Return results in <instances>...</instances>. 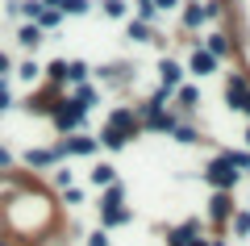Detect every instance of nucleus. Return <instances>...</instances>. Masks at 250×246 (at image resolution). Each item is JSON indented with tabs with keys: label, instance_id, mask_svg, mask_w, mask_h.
<instances>
[{
	"label": "nucleus",
	"instance_id": "nucleus-11",
	"mask_svg": "<svg viewBox=\"0 0 250 246\" xmlns=\"http://www.w3.org/2000/svg\"><path fill=\"white\" fill-rule=\"evenodd\" d=\"M217 67H221V63H217L205 46H192V54H188V67H184V71H188V75H200V79H205V75H213Z\"/></svg>",
	"mask_w": 250,
	"mask_h": 246
},
{
	"label": "nucleus",
	"instance_id": "nucleus-29",
	"mask_svg": "<svg viewBox=\"0 0 250 246\" xmlns=\"http://www.w3.org/2000/svg\"><path fill=\"white\" fill-rule=\"evenodd\" d=\"M100 9H104V17H113V21L129 17V4H125V0H100Z\"/></svg>",
	"mask_w": 250,
	"mask_h": 246
},
{
	"label": "nucleus",
	"instance_id": "nucleus-3",
	"mask_svg": "<svg viewBox=\"0 0 250 246\" xmlns=\"http://www.w3.org/2000/svg\"><path fill=\"white\" fill-rule=\"evenodd\" d=\"M50 121H54V130H59L62 138H67V134H80V130H83L88 113H83V109L75 105V100H67V96H62V100H59V109L50 113Z\"/></svg>",
	"mask_w": 250,
	"mask_h": 246
},
{
	"label": "nucleus",
	"instance_id": "nucleus-5",
	"mask_svg": "<svg viewBox=\"0 0 250 246\" xmlns=\"http://www.w3.org/2000/svg\"><path fill=\"white\" fill-rule=\"evenodd\" d=\"M59 146V155L62 158H83V155H96V134H88V130H80V134H67L62 142H54Z\"/></svg>",
	"mask_w": 250,
	"mask_h": 246
},
{
	"label": "nucleus",
	"instance_id": "nucleus-18",
	"mask_svg": "<svg viewBox=\"0 0 250 246\" xmlns=\"http://www.w3.org/2000/svg\"><path fill=\"white\" fill-rule=\"evenodd\" d=\"M42 42H46L42 29H38L34 21H21V29H17V46H21V50H38Z\"/></svg>",
	"mask_w": 250,
	"mask_h": 246
},
{
	"label": "nucleus",
	"instance_id": "nucleus-8",
	"mask_svg": "<svg viewBox=\"0 0 250 246\" xmlns=\"http://www.w3.org/2000/svg\"><path fill=\"white\" fill-rule=\"evenodd\" d=\"M233 209H238V201H233V192H213V196H208V221H213L217 229H221V225H229Z\"/></svg>",
	"mask_w": 250,
	"mask_h": 246
},
{
	"label": "nucleus",
	"instance_id": "nucleus-2",
	"mask_svg": "<svg viewBox=\"0 0 250 246\" xmlns=\"http://www.w3.org/2000/svg\"><path fill=\"white\" fill-rule=\"evenodd\" d=\"M225 105L233 113L250 117V79H246V71H229L225 75Z\"/></svg>",
	"mask_w": 250,
	"mask_h": 246
},
{
	"label": "nucleus",
	"instance_id": "nucleus-37",
	"mask_svg": "<svg viewBox=\"0 0 250 246\" xmlns=\"http://www.w3.org/2000/svg\"><path fill=\"white\" fill-rule=\"evenodd\" d=\"M150 4H154V9H159V13H175L179 4H184V0H150Z\"/></svg>",
	"mask_w": 250,
	"mask_h": 246
},
{
	"label": "nucleus",
	"instance_id": "nucleus-4",
	"mask_svg": "<svg viewBox=\"0 0 250 246\" xmlns=\"http://www.w3.org/2000/svg\"><path fill=\"white\" fill-rule=\"evenodd\" d=\"M67 96V88H59V84H46V88H38V92H29V100H25V113H38V117H50L54 109H59V100Z\"/></svg>",
	"mask_w": 250,
	"mask_h": 246
},
{
	"label": "nucleus",
	"instance_id": "nucleus-15",
	"mask_svg": "<svg viewBox=\"0 0 250 246\" xmlns=\"http://www.w3.org/2000/svg\"><path fill=\"white\" fill-rule=\"evenodd\" d=\"M205 234V225H200L196 217H188L184 225H175V229H167V246H188L192 238H200Z\"/></svg>",
	"mask_w": 250,
	"mask_h": 246
},
{
	"label": "nucleus",
	"instance_id": "nucleus-36",
	"mask_svg": "<svg viewBox=\"0 0 250 246\" xmlns=\"http://www.w3.org/2000/svg\"><path fill=\"white\" fill-rule=\"evenodd\" d=\"M13 167H17V158H13V150H4V146H0V171H13Z\"/></svg>",
	"mask_w": 250,
	"mask_h": 246
},
{
	"label": "nucleus",
	"instance_id": "nucleus-39",
	"mask_svg": "<svg viewBox=\"0 0 250 246\" xmlns=\"http://www.w3.org/2000/svg\"><path fill=\"white\" fill-rule=\"evenodd\" d=\"M208 246H229V242H225V238H208Z\"/></svg>",
	"mask_w": 250,
	"mask_h": 246
},
{
	"label": "nucleus",
	"instance_id": "nucleus-32",
	"mask_svg": "<svg viewBox=\"0 0 250 246\" xmlns=\"http://www.w3.org/2000/svg\"><path fill=\"white\" fill-rule=\"evenodd\" d=\"M13 109V92H9V79H0V113Z\"/></svg>",
	"mask_w": 250,
	"mask_h": 246
},
{
	"label": "nucleus",
	"instance_id": "nucleus-9",
	"mask_svg": "<svg viewBox=\"0 0 250 246\" xmlns=\"http://www.w3.org/2000/svg\"><path fill=\"white\" fill-rule=\"evenodd\" d=\"M200 46H205V50L213 54L217 63H225V59H233V54H238V42H233L225 29H213V34H205V42H200Z\"/></svg>",
	"mask_w": 250,
	"mask_h": 246
},
{
	"label": "nucleus",
	"instance_id": "nucleus-42",
	"mask_svg": "<svg viewBox=\"0 0 250 246\" xmlns=\"http://www.w3.org/2000/svg\"><path fill=\"white\" fill-rule=\"evenodd\" d=\"M246 176H250V167H246Z\"/></svg>",
	"mask_w": 250,
	"mask_h": 246
},
{
	"label": "nucleus",
	"instance_id": "nucleus-13",
	"mask_svg": "<svg viewBox=\"0 0 250 246\" xmlns=\"http://www.w3.org/2000/svg\"><path fill=\"white\" fill-rule=\"evenodd\" d=\"M134 221V209L129 204H108V209H100V229H121Z\"/></svg>",
	"mask_w": 250,
	"mask_h": 246
},
{
	"label": "nucleus",
	"instance_id": "nucleus-20",
	"mask_svg": "<svg viewBox=\"0 0 250 246\" xmlns=\"http://www.w3.org/2000/svg\"><path fill=\"white\" fill-rule=\"evenodd\" d=\"M200 25H208L205 9H200V0H188V9H184V34H196Z\"/></svg>",
	"mask_w": 250,
	"mask_h": 246
},
{
	"label": "nucleus",
	"instance_id": "nucleus-26",
	"mask_svg": "<svg viewBox=\"0 0 250 246\" xmlns=\"http://www.w3.org/2000/svg\"><path fill=\"white\" fill-rule=\"evenodd\" d=\"M108 204H125V188H121V184L100 188V209H108Z\"/></svg>",
	"mask_w": 250,
	"mask_h": 246
},
{
	"label": "nucleus",
	"instance_id": "nucleus-1",
	"mask_svg": "<svg viewBox=\"0 0 250 246\" xmlns=\"http://www.w3.org/2000/svg\"><path fill=\"white\" fill-rule=\"evenodd\" d=\"M200 179H205V184L213 188V192H233V188H238V179H242V176H238V171L229 167V158H225V155H217L213 163H208V167L200 171Z\"/></svg>",
	"mask_w": 250,
	"mask_h": 246
},
{
	"label": "nucleus",
	"instance_id": "nucleus-28",
	"mask_svg": "<svg viewBox=\"0 0 250 246\" xmlns=\"http://www.w3.org/2000/svg\"><path fill=\"white\" fill-rule=\"evenodd\" d=\"M229 225H233V234H238V238H250V209H233Z\"/></svg>",
	"mask_w": 250,
	"mask_h": 246
},
{
	"label": "nucleus",
	"instance_id": "nucleus-19",
	"mask_svg": "<svg viewBox=\"0 0 250 246\" xmlns=\"http://www.w3.org/2000/svg\"><path fill=\"white\" fill-rule=\"evenodd\" d=\"M92 75V67L83 59H67V67H62V88H71V84H83V79Z\"/></svg>",
	"mask_w": 250,
	"mask_h": 246
},
{
	"label": "nucleus",
	"instance_id": "nucleus-12",
	"mask_svg": "<svg viewBox=\"0 0 250 246\" xmlns=\"http://www.w3.org/2000/svg\"><path fill=\"white\" fill-rule=\"evenodd\" d=\"M184 75H188V71L179 67L175 59H167V54L159 59V88H163V92H175L179 84H184Z\"/></svg>",
	"mask_w": 250,
	"mask_h": 246
},
{
	"label": "nucleus",
	"instance_id": "nucleus-21",
	"mask_svg": "<svg viewBox=\"0 0 250 246\" xmlns=\"http://www.w3.org/2000/svg\"><path fill=\"white\" fill-rule=\"evenodd\" d=\"M88 179H92V188H108V184H117V167L113 163H96L88 171Z\"/></svg>",
	"mask_w": 250,
	"mask_h": 246
},
{
	"label": "nucleus",
	"instance_id": "nucleus-25",
	"mask_svg": "<svg viewBox=\"0 0 250 246\" xmlns=\"http://www.w3.org/2000/svg\"><path fill=\"white\" fill-rule=\"evenodd\" d=\"M59 21H62V13H59V9H46V4H42V13L34 17V25L46 34V29H59Z\"/></svg>",
	"mask_w": 250,
	"mask_h": 246
},
{
	"label": "nucleus",
	"instance_id": "nucleus-38",
	"mask_svg": "<svg viewBox=\"0 0 250 246\" xmlns=\"http://www.w3.org/2000/svg\"><path fill=\"white\" fill-rule=\"evenodd\" d=\"M9 75H13V59L0 50V79H9Z\"/></svg>",
	"mask_w": 250,
	"mask_h": 246
},
{
	"label": "nucleus",
	"instance_id": "nucleus-43",
	"mask_svg": "<svg viewBox=\"0 0 250 246\" xmlns=\"http://www.w3.org/2000/svg\"><path fill=\"white\" fill-rule=\"evenodd\" d=\"M146 4H150V0H146Z\"/></svg>",
	"mask_w": 250,
	"mask_h": 246
},
{
	"label": "nucleus",
	"instance_id": "nucleus-31",
	"mask_svg": "<svg viewBox=\"0 0 250 246\" xmlns=\"http://www.w3.org/2000/svg\"><path fill=\"white\" fill-rule=\"evenodd\" d=\"M17 188H21V179L13 171H0V196H17Z\"/></svg>",
	"mask_w": 250,
	"mask_h": 246
},
{
	"label": "nucleus",
	"instance_id": "nucleus-14",
	"mask_svg": "<svg viewBox=\"0 0 250 246\" xmlns=\"http://www.w3.org/2000/svg\"><path fill=\"white\" fill-rule=\"evenodd\" d=\"M171 96H175V109H179L184 117H192V113L200 109V88H196V84H179Z\"/></svg>",
	"mask_w": 250,
	"mask_h": 246
},
{
	"label": "nucleus",
	"instance_id": "nucleus-35",
	"mask_svg": "<svg viewBox=\"0 0 250 246\" xmlns=\"http://www.w3.org/2000/svg\"><path fill=\"white\" fill-rule=\"evenodd\" d=\"M88 246H108V229H92V234H88Z\"/></svg>",
	"mask_w": 250,
	"mask_h": 246
},
{
	"label": "nucleus",
	"instance_id": "nucleus-23",
	"mask_svg": "<svg viewBox=\"0 0 250 246\" xmlns=\"http://www.w3.org/2000/svg\"><path fill=\"white\" fill-rule=\"evenodd\" d=\"M13 75L25 79V84H38V79H42V67H38V59H25V63H17V67H13Z\"/></svg>",
	"mask_w": 250,
	"mask_h": 246
},
{
	"label": "nucleus",
	"instance_id": "nucleus-16",
	"mask_svg": "<svg viewBox=\"0 0 250 246\" xmlns=\"http://www.w3.org/2000/svg\"><path fill=\"white\" fill-rule=\"evenodd\" d=\"M125 38H129V42H154V46H167V38L154 34V25H146V21H134V17H129V25H125Z\"/></svg>",
	"mask_w": 250,
	"mask_h": 246
},
{
	"label": "nucleus",
	"instance_id": "nucleus-41",
	"mask_svg": "<svg viewBox=\"0 0 250 246\" xmlns=\"http://www.w3.org/2000/svg\"><path fill=\"white\" fill-rule=\"evenodd\" d=\"M246 146H250V130H246Z\"/></svg>",
	"mask_w": 250,
	"mask_h": 246
},
{
	"label": "nucleus",
	"instance_id": "nucleus-6",
	"mask_svg": "<svg viewBox=\"0 0 250 246\" xmlns=\"http://www.w3.org/2000/svg\"><path fill=\"white\" fill-rule=\"evenodd\" d=\"M104 125H108V130H117L125 142L142 134V125H138V113H134V105H117L113 113H108V121H104Z\"/></svg>",
	"mask_w": 250,
	"mask_h": 246
},
{
	"label": "nucleus",
	"instance_id": "nucleus-34",
	"mask_svg": "<svg viewBox=\"0 0 250 246\" xmlns=\"http://www.w3.org/2000/svg\"><path fill=\"white\" fill-rule=\"evenodd\" d=\"M62 201H67V204H83V188H62Z\"/></svg>",
	"mask_w": 250,
	"mask_h": 246
},
{
	"label": "nucleus",
	"instance_id": "nucleus-17",
	"mask_svg": "<svg viewBox=\"0 0 250 246\" xmlns=\"http://www.w3.org/2000/svg\"><path fill=\"white\" fill-rule=\"evenodd\" d=\"M67 100H75V105H80L83 113H92V109L100 105V92L92 88L88 79H83V84H71V92H67Z\"/></svg>",
	"mask_w": 250,
	"mask_h": 246
},
{
	"label": "nucleus",
	"instance_id": "nucleus-27",
	"mask_svg": "<svg viewBox=\"0 0 250 246\" xmlns=\"http://www.w3.org/2000/svg\"><path fill=\"white\" fill-rule=\"evenodd\" d=\"M59 13L62 17H83V13H92V0H62Z\"/></svg>",
	"mask_w": 250,
	"mask_h": 246
},
{
	"label": "nucleus",
	"instance_id": "nucleus-7",
	"mask_svg": "<svg viewBox=\"0 0 250 246\" xmlns=\"http://www.w3.org/2000/svg\"><path fill=\"white\" fill-rule=\"evenodd\" d=\"M21 163H25L29 171H54L62 163V155H59V146H29L25 155H21Z\"/></svg>",
	"mask_w": 250,
	"mask_h": 246
},
{
	"label": "nucleus",
	"instance_id": "nucleus-33",
	"mask_svg": "<svg viewBox=\"0 0 250 246\" xmlns=\"http://www.w3.org/2000/svg\"><path fill=\"white\" fill-rule=\"evenodd\" d=\"M71 171H67V167H62V163H59V167H54V184H59V188H71Z\"/></svg>",
	"mask_w": 250,
	"mask_h": 246
},
{
	"label": "nucleus",
	"instance_id": "nucleus-10",
	"mask_svg": "<svg viewBox=\"0 0 250 246\" xmlns=\"http://www.w3.org/2000/svg\"><path fill=\"white\" fill-rule=\"evenodd\" d=\"M134 75H138V67H129V63H108V67H96V79H100V84H108V88H121V84H129Z\"/></svg>",
	"mask_w": 250,
	"mask_h": 246
},
{
	"label": "nucleus",
	"instance_id": "nucleus-30",
	"mask_svg": "<svg viewBox=\"0 0 250 246\" xmlns=\"http://www.w3.org/2000/svg\"><path fill=\"white\" fill-rule=\"evenodd\" d=\"M221 155H225V158H229V167H233V171H238V176H242V171H246V167H250V150H221Z\"/></svg>",
	"mask_w": 250,
	"mask_h": 246
},
{
	"label": "nucleus",
	"instance_id": "nucleus-22",
	"mask_svg": "<svg viewBox=\"0 0 250 246\" xmlns=\"http://www.w3.org/2000/svg\"><path fill=\"white\" fill-rule=\"evenodd\" d=\"M171 138H175L179 146H196V142H205V138H200V130H196L192 121H179L175 130H171Z\"/></svg>",
	"mask_w": 250,
	"mask_h": 246
},
{
	"label": "nucleus",
	"instance_id": "nucleus-24",
	"mask_svg": "<svg viewBox=\"0 0 250 246\" xmlns=\"http://www.w3.org/2000/svg\"><path fill=\"white\" fill-rule=\"evenodd\" d=\"M96 142H100V146H104V150H125V138H121V134H117V130H108V125H100Z\"/></svg>",
	"mask_w": 250,
	"mask_h": 246
},
{
	"label": "nucleus",
	"instance_id": "nucleus-40",
	"mask_svg": "<svg viewBox=\"0 0 250 246\" xmlns=\"http://www.w3.org/2000/svg\"><path fill=\"white\" fill-rule=\"evenodd\" d=\"M0 246H9V238H0Z\"/></svg>",
	"mask_w": 250,
	"mask_h": 246
}]
</instances>
